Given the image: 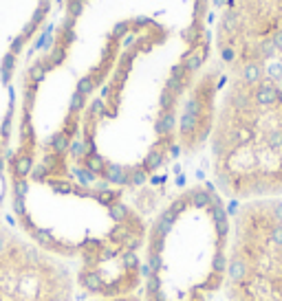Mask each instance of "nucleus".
<instances>
[{
  "mask_svg": "<svg viewBox=\"0 0 282 301\" xmlns=\"http://www.w3.org/2000/svg\"><path fill=\"white\" fill-rule=\"evenodd\" d=\"M230 220L218 196L194 189L159 213L143 244L146 301H212L223 290Z\"/></svg>",
  "mask_w": 282,
  "mask_h": 301,
  "instance_id": "f257e3e1",
  "label": "nucleus"
},
{
  "mask_svg": "<svg viewBox=\"0 0 282 301\" xmlns=\"http://www.w3.org/2000/svg\"><path fill=\"white\" fill-rule=\"evenodd\" d=\"M209 147L220 194L241 202L282 198V82L232 77Z\"/></svg>",
  "mask_w": 282,
  "mask_h": 301,
  "instance_id": "f03ea898",
  "label": "nucleus"
},
{
  "mask_svg": "<svg viewBox=\"0 0 282 301\" xmlns=\"http://www.w3.org/2000/svg\"><path fill=\"white\" fill-rule=\"evenodd\" d=\"M227 301H282V198L241 202L230 220Z\"/></svg>",
  "mask_w": 282,
  "mask_h": 301,
  "instance_id": "7ed1b4c3",
  "label": "nucleus"
},
{
  "mask_svg": "<svg viewBox=\"0 0 282 301\" xmlns=\"http://www.w3.org/2000/svg\"><path fill=\"white\" fill-rule=\"evenodd\" d=\"M232 77L282 82V0H232L218 27Z\"/></svg>",
  "mask_w": 282,
  "mask_h": 301,
  "instance_id": "20e7f679",
  "label": "nucleus"
},
{
  "mask_svg": "<svg viewBox=\"0 0 282 301\" xmlns=\"http://www.w3.org/2000/svg\"><path fill=\"white\" fill-rule=\"evenodd\" d=\"M71 264L0 222V301H75Z\"/></svg>",
  "mask_w": 282,
  "mask_h": 301,
  "instance_id": "39448f33",
  "label": "nucleus"
},
{
  "mask_svg": "<svg viewBox=\"0 0 282 301\" xmlns=\"http://www.w3.org/2000/svg\"><path fill=\"white\" fill-rule=\"evenodd\" d=\"M218 90V70H212L196 82L190 99L185 101L181 121H179V136L185 149L199 147L212 134L214 128V97Z\"/></svg>",
  "mask_w": 282,
  "mask_h": 301,
  "instance_id": "423d86ee",
  "label": "nucleus"
},
{
  "mask_svg": "<svg viewBox=\"0 0 282 301\" xmlns=\"http://www.w3.org/2000/svg\"><path fill=\"white\" fill-rule=\"evenodd\" d=\"M82 301H146L141 292H130V294H117V297H86Z\"/></svg>",
  "mask_w": 282,
  "mask_h": 301,
  "instance_id": "0eeeda50",
  "label": "nucleus"
},
{
  "mask_svg": "<svg viewBox=\"0 0 282 301\" xmlns=\"http://www.w3.org/2000/svg\"><path fill=\"white\" fill-rule=\"evenodd\" d=\"M82 7H84V0H71V3H69L71 16H80L82 14Z\"/></svg>",
  "mask_w": 282,
  "mask_h": 301,
  "instance_id": "6e6552de",
  "label": "nucleus"
},
{
  "mask_svg": "<svg viewBox=\"0 0 282 301\" xmlns=\"http://www.w3.org/2000/svg\"><path fill=\"white\" fill-rule=\"evenodd\" d=\"M31 77L35 82H40L42 77H44V66H40V64H35L33 68H31Z\"/></svg>",
  "mask_w": 282,
  "mask_h": 301,
  "instance_id": "1a4fd4ad",
  "label": "nucleus"
},
{
  "mask_svg": "<svg viewBox=\"0 0 282 301\" xmlns=\"http://www.w3.org/2000/svg\"><path fill=\"white\" fill-rule=\"evenodd\" d=\"M126 31H128V25H126V22H119V25L112 29V38H119V35H124Z\"/></svg>",
  "mask_w": 282,
  "mask_h": 301,
  "instance_id": "9d476101",
  "label": "nucleus"
},
{
  "mask_svg": "<svg viewBox=\"0 0 282 301\" xmlns=\"http://www.w3.org/2000/svg\"><path fill=\"white\" fill-rule=\"evenodd\" d=\"M62 57H64V51L58 49L55 53H53V64H60V62H62Z\"/></svg>",
  "mask_w": 282,
  "mask_h": 301,
  "instance_id": "9b49d317",
  "label": "nucleus"
}]
</instances>
